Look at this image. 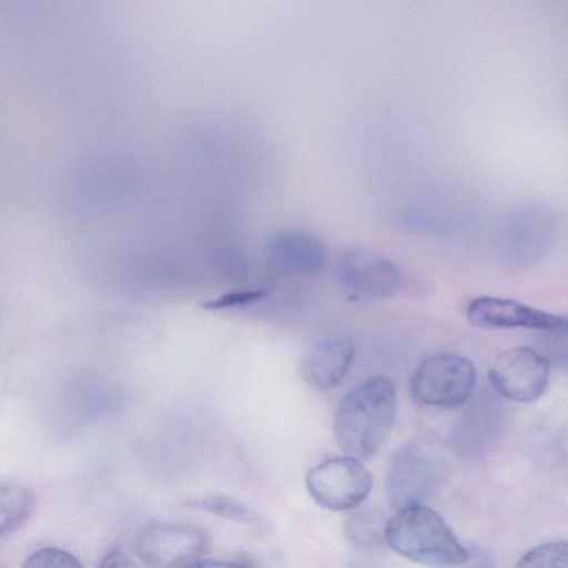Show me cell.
Listing matches in <instances>:
<instances>
[{"label": "cell", "mask_w": 568, "mask_h": 568, "mask_svg": "<svg viewBox=\"0 0 568 568\" xmlns=\"http://www.w3.org/2000/svg\"><path fill=\"white\" fill-rule=\"evenodd\" d=\"M550 362L539 351L518 346L503 352L491 365L488 379L501 396L528 403L539 398L547 388Z\"/></svg>", "instance_id": "obj_8"}, {"label": "cell", "mask_w": 568, "mask_h": 568, "mask_svg": "<svg viewBox=\"0 0 568 568\" xmlns=\"http://www.w3.org/2000/svg\"><path fill=\"white\" fill-rule=\"evenodd\" d=\"M444 475V464L434 452L417 443L404 444L387 465V501L396 510L418 505L438 489Z\"/></svg>", "instance_id": "obj_4"}, {"label": "cell", "mask_w": 568, "mask_h": 568, "mask_svg": "<svg viewBox=\"0 0 568 568\" xmlns=\"http://www.w3.org/2000/svg\"><path fill=\"white\" fill-rule=\"evenodd\" d=\"M384 538L398 555L429 566L457 567L469 555L445 520L420 504L398 509L385 525Z\"/></svg>", "instance_id": "obj_2"}, {"label": "cell", "mask_w": 568, "mask_h": 568, "mask_svg": "<svg viewBox=\"0 0 568 568\" xmlns=\"http://www.w3.org/2000/svg\"><path fill=\"white\" fill-rule=\"evenodd\" d=\"M22 568H83L79 559L67 550L45 547L31 554Z\"/></svg>", "instance_id": "obj_17"}, {"label": "cell", "mask_w": 568, "mask_h": 568, "mask_svg": "<svg viewBox=\"0 0 568 568\" xmlns=\"http://www.w3.org/2000/svg\"><path fill=\"white\" fill-rule=\"evenodd\" d=\"M264 296L265 292L263 290H245L230 292L206 302L204 304V308L210 311H219L237 306H244L255 303L263 298Z\"/></svg>", "instance_id": "obj_18"}, {"label": "cell", "mask_w": 568, "mask_h": 568, "mask_svg": "<svg viewBox=\"0 0 568 568\" xmlns=\"http://www.w3.org/2000/svg\"><path fill=\"white\" fill-rule=\"evenodd\" d=\"M459 568H495L489 558L480 550L469 551L467 560Z\"/></svg>", "instance_id": "obj_21"}, {"label": "cell", "mask_w": 568, "mask_h": 568, "mask_svg": "<svg viewBox=\"0 0 568 568\" xmlns=\"http://www.w3.org/2000/svg\"><path fill=\"white\" fill-rule=\"evenodd\" d=\"M557 229L552 206L532 201L517 207L508 217L504 241L506 251L518 258H531L542 253L551 243Z\"/></svg>", "instance_id": "obj_10"}, {"label": "cell", "mask_w": 568, "mask_h": 568, "mask_svg": "<svg viewBox=\"0 0 568 568\" xmlns=\"http://www.w3.org/2000/svg\"><path fill=\"white\" fill-rule=\"evenodd\" d=\"M467 317L481 328H530L548 333L566 329L568 325L562 315L496 296H479L470 301Z\"/></svg>", "instance_id": "obj_9"}, {"label": "cell", "mask_w": 568, "mask_h": 568, "mask_svg": "<svg viewBox=\"0 0 568 568\" xmlns=\"http://www.w3.org/2000/svg\"><path fill=\"white\" fill-rule=\"evenodd\" d=\"M396 408V386L387 376H372L351 388L334 418L341 450L357 459L375 455L392 429Z\"/></svg>", "instance_id": "obj_1"}, {"label": "cell", "mask_w": 568, "mask_h": 568, "mask_svg": "<svg viewBox=\"0 0 568 568\" xmlns=\"http://www.w3.org/2000/svg\"><path fill=\"white\" fill-rule=\"evenodd\" d=\"M266 251L275 264L295 273L321 272L328 258L323 240L302 229L277 231L268 239Z\"/></svg>", "instance_id": "obj_12"}, {"label": "cell", "mask_w": 568, "mask_h": 568, "mask_svg": "<svg viewBox=\"0 0 568 568\" xmlns=\"http://www.w3.org/2000/svg\"><path fill=\"white\" fill-rule=\"evenodd\" d=\"M207 546L206 532L195 525L156 521L140 531L135 550L150 568H185L201 559Z\"/></svg>", "instance_id": "obj_6"}, {"label": "cell", "mask_w": 568, "mask_h": 568, "mask_svg": "<svg viewBox=\"0 0 568 568\" xmlns=\"http://www.w3.org/2000/svg\"><path fill=\"white\" fill-rule=\"evenodd\" d=\"M345 534L351 542L358 547H373L384 531L381 521L369 509H356L345 521Z\"/></svg>", "instance_id": "obj_15"}, {"label": "cell", "mask_w": 568, "mask_h": 568, "mask_svg": "<svg viewBox=\"0 0 568 568\" xmlns=\"http://www.w3.org/2000/svg\"><path fill=\"white\" fill-rule=\"evenodd\" d=\"M515 568H568V546L565 540L548 541L527 551Z\"/></svg>", "instance_id": "obj_16"}, {"label": "cell", "mask_w": 568, "mask_h": 568, "mask_svg": "<svg viewBox=\"0 0 568 568\" xmlns=\"http://www.w3.org/2000/svg\"><path fill=\"white\" fill-rule=\"evenodd\" d=\"M305 484L321 507L339 511L358 507L371 493L373 478L359 459L345 455L314 466Z\"/></svg>", "instance_id": "obj_5"}, {"label": "cell", "mask_w": 568, "mask_h": 568, "mask_svg": "<svg viewBox=\"0 0 568 568\" xmlns=\"http://www.w3.org/2000/svg\"><path fill=\"white\" fill-rule=\"evenodd\" d=\"M336 275L346 294L357 301L392 297L400 285L398 267L383 254L363 246L345 248Z\"/></svg>", "instance_id": "obj_7"}, {"label": "cell", "mask_w": 568, "mask_h": 568, "mask_svg": "<svg viewBox=\"0 0 568 568\" xmlns=\"http://www.w3.org/2000/svg\"><path fill=\"white\" fill-rule=\"evenodd\" d=\"M349 568H363V567H359V566H357V565H353V566H352V567H349Z\"/></svg>", "instance_id": "obj_22"}, {"label": "cell", "mask_w": 568, "mask_h": 568, "mask_svg": "<svg viewBox=\"0 0 568 568\" xmlns=\"http://www.w3.org/2000/svg\"><path fill=\"white\" fill-rule=\"evenodd\" d=\"M475 367L465 356L443 352L425 357L409 379L412 398L430 408H454L464 404L475 385Z\"/></svg>", "instance_id": "obj_3"}, {"label": "cell", "mask_w": 568, "mask_h": 568, "mask_svg": "<svg viewBox=\"0 0 568 568\" xmlns=\"http://www.w3.org/2000/svg\"><path fill=\"white\" fill-rule=\"evenodd\" d=\"M355 347L346 334H331L316 342L301 364L305 384L315 390H329L345 378Z\"/></svg>", "instance_id": "obj_11"}, {"label": "cell", "mask_w": 568, "mask_h": 568, "mask_svg": "<svg viewBox=\"0 0 568 568\" xmlns=\"http://www.w3.org/2000/svg\"><path fill=\"white\" fill-rule=\"evenodd\" d=\"M98 568H139L136 562L121 550L109 551Z\"/></svg>", "instance_id": "obj_20"}, {"label": "cell", "mask_w": 568, "mask_h": 568, "mask_svg": "<svg viewBox=\"0 0 568 568\" xmlns=\"http://www.w3.org/2000/svg\"><path fill=\"white\" fill-rule=\"evenodd\" d=\"M33 495L23 485L0 481V536L19 527L33 509Z\"/></svg>", "instance_id": "obj_13"}, {"label": "cell", "mask_w": 568, "mask_h": 568, "mask_svg": "<svg viewBox=\"0 0 568 568\" xmlns=\"http://www.w3.org/2000/svg\"><path fill=\"white\" fill-rule=\"evenodd\" d=\"M189 504L214 516L241 524H253L256 520V516L250 507L226 495L211 494L196 497L191 499Z\"/></svg>", "instance_id": "obj_14"}, {"label": "cell", "mask_w": 568, "mask_h": 568, "mask_svg": "<svg viewBox=\"0 0 568 568\" xmlns=\"http://www.w3.org/2000/svg\"><path fill=\"white\" fill-rule=\"evenodd\" d=\"M185 568H256L241 559H199Z\"/></svg>", "instance_id": "obj_19"}]
</instances>
